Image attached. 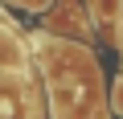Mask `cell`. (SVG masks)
<instances>
[{
  "mask_svg": "<svg viewBox=\"0 0 123 119\" xmlns=\"http://www.w3.org/2000/svg\"><path fill=\"white\" fill-rule=\"evenodd\" d=\"M119 8H123V0H94V13H98L103 21H115Z\"/></svg>",
  "mask_w": 123,
  "mask_h": 119,
  "instance_id": "6da1fadb",
  "label": "cell"
},
{
  "mask_svg": "<svg viewBox=\"0 0 123 119\" xmlns=\"http://www.w3.org/2000/svg\"><path fill=\"white\" fill-rule=\"evenodd\" d=\"M111 99H115V111H119V119H123V78L115 82V90H111Z\"/></svg>",
  "mask_w": 123,
  "mask_h": 119,
  "instance_id": "7a4b0ae2",
  "label": "cell"
},
{
  "mask_svg": "<svg viewBox=\"0 0 123 119\" xmlns=\"http://www.w3.org/2000/svg\"><path fill=\"white\" fill-rule=\"evenodd\" d=\"M119 17H123V8H119Z\"/></svg>",
  "mask_w": 123,
  "mask_h": 119,
  "instance_id": "3957f363",
  "label": "cell"
}]
</instances>
